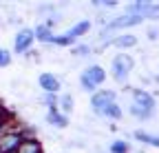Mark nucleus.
<instances>
[{"instance_id": "nucleus-4", "label": "nucleus", "mask_w": 159, "mask_h": 153, "mask_svg": "<svg viewBox=\"0 0 159 153\" xmlns=\"http://www.w3.org/2000/svg\"><path fill=\"white\" fill-rule=\"evenodd\" d=\"M130 104L142 107L146 111H157V98L148 91V89H130Z\"/></svg>"}, {"instance_id": "nucleus-3", "label": "nucleus", "mask_w": 159, "mask_h": 153, "mask_svg": "<svg viewBox=\"0 0 159 153\" xmlns=\"http://www.w3.org/2000/svg\"><path fill=\"white\" fill-rule=\"evenodd\" d=\"M35 45V33L31 27H20L13 36V53L18 55H27L29 51H33Z\"/></svg>"}, {"instance_id": "nucleus-12", "label": "nucleus", "mask_w": 159, "mask_h": 153, "mask_svg": "<svg viewBox=\"0 0 159 153\" xmlns=\"http://www.w3.org/2000/svg\"><path fill=\"white\" fill-rule=\"evenodd\" d=\"M128 116L130 118H135L137 122H148V120H152L155 116H157V111H146V109H142V107H135V104H128Z\"/></svg>"}, {"instance_id": "nucleus-20", "label": "nucleus", "mask_w": 159, "mask_h": 153, "mask_svg": "<svg viewBox=\"0 0 159 153\" xmlns=\"http://www.w3.org/2000/svg\"><path fill=\"white\" fill-rule=\"evenodd\" d=\"M11 62H13V51L5 49V47H0V69L11 67Z\"/></svg>"}, {"instance_id": "nucleus-22", "label": "nucleus", "mask_w": 159, "mask_h": 153, "mask_svg": "<svg viewBox=\"0 0 159 153\" xmlns=\"http://www.w3.org/2000/svg\"><path fill=\"white\" fill-rule=\"evenodd\" d=\"M11 118H13V116H11V111H9L7 107L0 104V120H5V122H7V120H11Z\"/></svg>"}, {"instance_id": "nucleus-8", "label": "nucleus", "mask_w": 159, "mask_h": 153, "mask_svg": "<svg viewBox=\"0 0 159 153\" xmlns=\"http://www.w3.org/2000/svg\"><path fill=\"white\" fill-rule=\"evenodd\" d=\"M33 33H35V40L38 42H42V45H55V33H53V29L51 27H47L44 22L42 25H35L33 27Z\"/></svg>"}, {"instance_id": "nucleus-10", "label": "nucleus", "mask_w": 159, "mask_h": 153, "mask_svg": "<svg viewBox=\"0 0 159 153\" xmlns=\"http://www.w3.org/2000/svg\"><path fill=\"white\" fill-rule=\"evenodd\" d=\"M44 122H47L49 127H53V129H66V127H69V116L60 113L57 109H55V111H47Z\"/></svg>"}, {"instance_id": "nucleus-1", "label": "nucleus", "mask_w": 159, "mask_h": 153, "mask_svg": "<svg viewBox=\"0 0 159 153\" xmlns=\"http://www.w3.org/2000/svg\"><path fill=\"white\" fill-rule=\"evenodd\" d=\"M135 69V58L130 53L122 51V53H115L113 55V60H111V78L119 84V87H124V91H130V73Z\"/></svg>"}, {"instance_id": "nucleus-9", "label": "nucleus", "mask_w": 159, "mask_h": 153, "mask_svg": "<svg viewBox=\"0 0 159 153\" xmlns=\"http://www.w3.org/2000/svg\"><path fill=\"white\" fill-rule=\"evenodd\" d=\"M133 138H135L139 144H144V146L159 149V136H157V133H150V131H142V129H137V131H133Z\"/></svg>"}, {"instance_id": "nucleus-24", "label": "nucleus", "mask_w": 159, "mask_h": 153, "mask_svg": "<svg viewBox=\"0 0 159 153\" xmlns=\"http://www.w3.org/2000/svg\"><path fill=\"white\" fill-rule=\"evenodd\" d=\"M2 127H5V120H0V133H2Z\"/></svg>"}, {"instance_id": "nucleus-15", "label": "nucleus", "mask_w": 159, "mask_h": 153, "mask_svg": "<svg viewBox=\"0 0 159 153\" xmlns=\"http://www.w3.org/2000/svg\"><path fill=\"white\" fill-rule=\"evenodd\" d=\"M130 151H133V144L126 142L124 138H115L108 144V153H130Z\"/></svg>"}, {"instance_id": "nucleus-14", "label": "nucleus", "mask_w": 159, "mask_h": 153, "mask_svg": "<svg viewBox=\"0 0 159 153\" xmlns=\"http://www.w3.org/2000/svg\"><path fill=\"white\" fill-rule=\"evenodd\" d=\"M18 153H44V149H42V142L38 138H29V140H25L20 144Z\"/></svg>"}, {"instance_id": "nucleus-5", "label": "nucleus", "mask_w": 159, "mask_h": 153, "mask_svg": "<svg viewBox=\"0 0 159 153\" xmlns=\"http://www.w3.org/2000/svg\"><path fill=\"white\" fill-rule=\"evenodd\" d=\"M38 87L42 93H60L62 91V78L53 71H42L38 75Z\"/></svg>"}, {"instance_id": "nucleus-6", "label": "nucleus", "mask_w": 159, "mask_h": 153, "mask_svg": "<svg viewBox=\"0 0 159 153\" xmlns=\"http://www.w3.org/2000/svg\"><path fill=\"white\" fill-rule=\"evenodd\" d=\"M82 73L86 75V78L99 89L104 82H106V78H108V71L102 67V65H97V62H93V65H86L84 69H82Z\"/></svg>"}, {"instance_id": "nucleus-16", "label": "nucleus", "mask_w": 159, "mask_h": 153, "mask_svg": "<svg viewBox=\"0 0 159 153\" xmlns=\"http://www.w3.org/2000/svg\"><path fill=\"white\" fill-rule=\"evenodd\" d=\"M40 102L47 107V111H55V109H57V102H60V95H57V93H42Z\"/></svg>"}, {"instance_id": "nucleus-13", "label": "nucleus", "mask_w": 159, "mask_h": 153, "mask_svg": "<svg viewBox=\"0 0 159 153\" xmlns=\"http://www.w3.org/2000/svg\"><path fill=\"white\" fill-rule=\"evenodd\" d=\"M73 107H75V98L71 93H62L60 95V102H57V111L64 113V116H71L73 113Z\"/></svg>"}, {"instance_id": "nucleus-17", "label": "nucleus", "mask_w": 159, "mask_h": 153, "mask_svg": "<svg viewBox=\"0 0 159 153\" xmlns=\"http://www.w3.org/2000/svg\"><path fill=\"white\" fill-rule=\"evenodd\" d=\"M124 118V109H122V104H119V102H115L108 111H106V118L104 120H111V122H119V120H122Z\"/></svg>"}, {"instance_id": "nucleus-7", "label": "nucleus", "mask_w": 159, "mask_h": 153, "mask_svg": "<svg viewBox=\"0 0 159 153\" xmlns=\"http://www.w3.org/2000/svg\"><path fill=\"white\" fill-rule=\"evenodd\" d=\"M137 36H133V33H117L111 42H104V47L108 49V47H117V49H122V51H126V49H133V47H137Z\"/></svg>"}, {"instance_id": "nucleus-19", "label": "nucleus", "mask_w": 159, "mask_h": 153, "mask_svg": "<svg viewBox=\"0 0 159 153\" xmlns=\"http://www.w3.org/2000/svg\"><path fill=\"white\" fill-rule=\"evenodd\" d=\"M80 89H82L84 93H91V95L99 91V89H97V87H95V84H93V82H91V80L86 78L84 73H80Z\"/></svg>"}, {"instance_id": "nucleus-23", "label": "nucleus", "mask_w": 159, "mask_h": 153, "mask_svg": "<svg viewBox=\"0 0 159 153\" xmlns=\"http://www.w3.org/2000/svg\"><path fill=\"white\" fill-rule=\"evenodd\" d=\"M148 40H159V29L157 27H152V29H148Z\"/></svg>"}, {"instance_id": "nucleus-18", "label": "nucleus", "mask_w": 159, "mask_h": 153, "mask_svg": "<svg viewBox=\"0 0 159 153\" xmlns=\"http://www.w3.org/2000/svg\"><path fill=\"white\" fill-rule=\"evenodd\" d=\"M93 51H95V49H93L91 45H84V42H82V45H75V47L71 49V55H75V58H89V55H93Z\"/></svg>"}, {"instance_id": "nucleus-21", "label": "nucleus", "mask_w": 159, "mask_h": 153, "mask_svg": "<svg viewBox=\"0 0 159 153\" xmlns=\"http://www.w3.org/2000/svg\"><path fill=\"white\" fill-rule=\"evenodd\" d=\"M93 7H99V9H117V0H93Z\"/></svg>"}, {"instance_id": "nucleus-11", "label": "nucleus", "mask_w": 159, "mask_h": 153, "mask_svg": "<svg viewBox=\"0 0 159 153\" xmlns=\"http://www.w3.org/2000/svg\"><path fill=\"white\" fill-rule=\"evenodd\" d=\"M91 27H93V22H91V20H80V22H75V25H73L69 31H64V33L71 38L73 42H77L82 36H86V33L91 31Z\"/></svg>"}, {"instance_id": "nucleus-2", "label": "nucleus", "mask_w": 159, "mask_h": 153, "mask_svg": "<svg viewBox=\"0 0 159 153\" xmlns=\"http://www.w3.org/2000/svg\"><path fill=\"white\" fill-rule=\"evenodd\" d=\"M117 102V91L113 89H99L97 93L91 95V100H89V109L95 118H106V111Z\"/></svg>"}]
</instances>
